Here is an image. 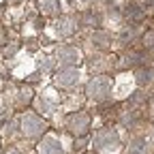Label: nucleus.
I'll return each mask as SVG.
<instances>
[{
  "instance_id": "1",
  "label": "nucleus",
  "mask_w": 154,
  "mask_h": 154,
  "mask_svg": "<svg viewBox=\"0 0 154 154\" xmlns=\"http://www.w3.org/2000/svg\"><path fill=\"white\" fill-rule=\"evenodd\" d=\"M88 2H92V0H88Z\"/></svg>"
}]
</instances>
